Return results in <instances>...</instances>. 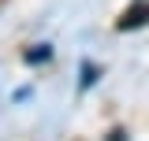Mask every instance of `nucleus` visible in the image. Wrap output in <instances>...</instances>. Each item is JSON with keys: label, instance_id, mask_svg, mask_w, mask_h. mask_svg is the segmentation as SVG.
<instances>
[{"label": "nucleus", "instance_id": "nucleus-1", "mask_svg": "<svg viewBox=\"0 0 149 141\" xmlns=\"http://www.w3.org/2000/svg\"><path fill=\"white\" fill-rule=\"evenodd\" d=\"M146 22H149V4L138 0V4H130L127 11L116 19V30H138V26H146Z\"/></svg>", "mask_w": 149, "mask_h": 141}, {"label": "nucleus", "instance_id": "nucleus-2", "mask_svg": "<svg viewBox=\"0 0 149 141\" xmlns=\"http://www.w3.org/2000/svg\"><path fill=\"white\" fill-rule=\"evenodd\" d=\"M49 56H52V48H49V45H37L34 52H26V59H30V63H41V59H49Z\"/></svg>", "mask_w": 149, "mask_h": 141}, {"label": "nucleus", "instance_id": "nucleus-3", "mask_svg": "<svg viewBox=\"0 0 149 141\" xmlns=\"http://www.w3.org/2000/svg\"><path fill=\"white\" fill-rule=\"evenodd\" d=\"M82 74H86V78H82V86H93V74H97V70H93L90 63H86V67H82Z\"/></svg>", "mask_w": 149, "mask_h": 141}]
</instances>
